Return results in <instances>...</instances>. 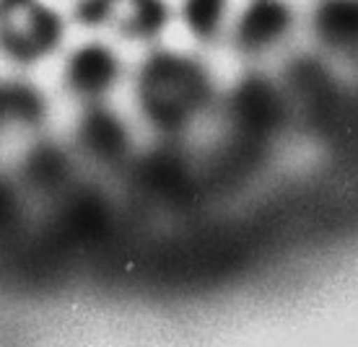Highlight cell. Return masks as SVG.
I'll list each match as a JSON object with an SVG mask.
<instances>
[{
  "mask_svg": "<svg viewBox=\"0 0 358 347\" xmlns=\"http://www.w3.org/2000/svg\"><path fill=\"white\" fill-rule=\"evenodd\" d=\"M138 101L156 130L179 133L213 101V83L195 60L174 52H156L141 71Z\"/></svg>",
  "mask_w": 358,
  "mask_h": 347,
  "instance_id": "1",
  "label": "cell"
},
{
  "mask_svg": "<svg viewBox=\"0 0 358 347\" xmlns=\"http://www.w3.org/2000/svg\"><path fill=\"white\" fill-rule=\"evenodd\" d=\"M314 27L327 45L358 47V0H327L314 16Z\"/></svg>",
  "mask_w": 358,
  "mask_h": 347,
  "instance_id": "7",
  "label": "cell"
},
{
  "mask_svg": "<svg viewBox=\"0 0 358 347\" xmlns=\"http://www.w3.org/2000/svg\"><path fill=\"white\" fill-rule=\"evenodd\" d=\"M45 117V104L31 86L0 83V130L10 125H36Z\"/></svg>",
  "mask_w": 358,
  "mask_h": 347,
  "instance_id": "8",
  "label": "cell"
},
{
  "mask_svg": "<svg viewBox=\"0 0 358 347\" xmlns=\"http://www.w3.org/2000/svg\"><path fill=\"white\" fill-rule=\"evenodd\" d=\"M234 112L239 115L247 127H255V130H262V127L273 125V119L278 115V101L273 96V91L262 83H247L242 86V91L236 94V101H234Z\"/></svg>",
  "mask_w": 358,
  "mask_h": 347,
  "instance_id": "10",
  "label": "cell"
},
{
  "mask_svg": "<svg viewBox=\"0 0 358 347\" xmlns=\"http://www.w3.org/2000/svg\"><path fill=\"white\" fill-rule=\"evenodd\" d=\"M120 78V60L117 54L101 42L81 45L68 54L65 63V89L76 98H81L83 104H99L115 89Z\"/></svg>",
  "mask_w": 358,
  "mask_h": 347,
  "instance_id": "4",
  "label": "cell"
},
{
  "mask_svg": "<svg viewBox=\"0 0 358 347\" xmlns=\"http://www.w3.org/2000/svg\"><path fill=\"white\" fill-rule=\"evenodd\" d=\"M294 16L283 0H252L234 29V42L247 54L268 52L291 31Z\"/></svg>",
  "mask_w": 358,
  "mask_h": 347,
  "instance_id": "5",
  "label": "cell"
},
{
  "mask_svg": "<svg viewBox=\"0 0 358 347\" xmlns=\"http://www.w3.org/2000/svg\"><path fill=\"white\" fill-rule=\"evenodd\" d=\"M229 13V0H182V21L200 42H213L221 34Z\"/></svg>",
  "mask_w": 358,
  "mask_h": 347,
  "instance_id": "9",
  "label": "cell"
},
{
  "mask_svg": "<svg viewBox=\"0 0 358 347\" xmlns=\"http://www.w3.org/2000/svg\"><path fill=\"white\" fill-rule=\"evenodd\" d=\"M73 18L89 29H109L115 34L148 42L159 36L169 21L164 0H78Z\"/></svg>",
  "mask_w": 358,
  "mask_h": 347,
  "instance_id": "3",
  "label": "cell"
},
{
  "mask_svg": "<svg viewBox=\"0 0 358 347\" xmlns=\"http://www.w3.org/2000/svg\"><path fill=\"white\" fill-rule=\"evenodd\" d=\"M78 142L91 158L104 161V163L120 161L130 148L125 125L99 104L89 107V112L83 115L81 125H78Z\"/></svg>",
  "mask_w": 358,
  "mask_h": 347,
  "instance_id": "6",
  "label": "cell"
},
{
  "mask_svg": "<svg viewBox=\"0 0 358 347\" xmlns=\"http://www.w3.org/2000/svg\"><path fill=\"white\" fill-rule=\"evenodd\" d=\"M65 36L63 16L42 0H0V54L10 63L45 60Z\"/></svg>",
  "mask_w": 358,
  "mask_h": 347,
  "instance_id": "2",
  "label": "cell"
}]
</instances>
